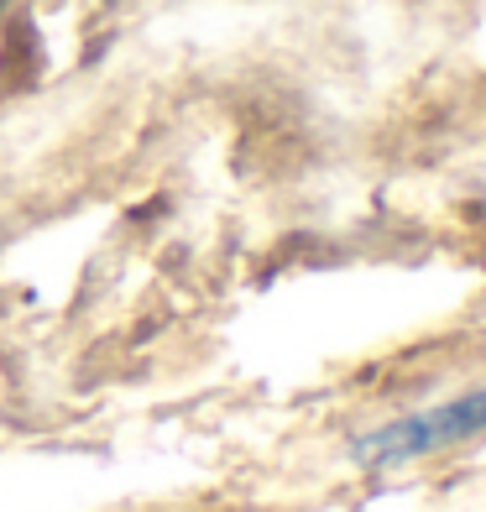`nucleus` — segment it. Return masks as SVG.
Returning <instances> with one entry per match:
<instances>
[{
    "instance_id": "f257e3e1",
    "label": "nucleus",
    "mask_w": 486,
    "mask_h": 512,
    "mask_svg": "<svg viewBox=\"0 0 486 512\" xmlns=\"http://www.w3.org/2000/svg\"><path fill=\"white\" fill-rule=\"evenodd\" d=\"M471 434H486V387L460 392V398L439 403V408H419L398 418V424H382L372 434H361L351 445V460L366 471H392V465H408L419 455H434L445 445H460Z\"/></svg>"
},
{
    "instance_id": "f03ea898",
    "label": "nucleus",
    "mask_w": 486,
    "mask_h": 512,
    "mask_svg": "<svg viewBox=\"0 0 486 512\" xmlns=\"http://www.w3.org/2000/svg\"><path fill=\"white\" fill-rule=\"evenodd\" d=\"M6 11H11V0H0V16H6Z\"/></svg>"
}]
</instances>
